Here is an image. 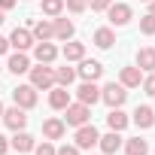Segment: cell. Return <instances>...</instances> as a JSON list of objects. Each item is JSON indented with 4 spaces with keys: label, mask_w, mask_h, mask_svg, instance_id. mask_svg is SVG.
<instances>
[{
    "label": "cell",
    "mask_w": 155,
    "mask_h": 155,
    "mask_svg": "<svg viewBox=\"0 0 155 155\" xmlns=\"http://www.w3.org/2000/svg\"><path fill=\"white\" fill-rule=\"evenodd\" d=\"M91 119V107L85 104H67L64 107V125H73V128H79Z\"/></svg>",
    "instance_id": "6da1fadb"
},
{
    "label": "cell",
    "mask_w": 155,
    "mask_h": 155,
    "mask_svg": "<svg viewBox=\"0 0 155 155\" xmlns=\"http://www.w3.org/2000/svg\"><path fill=\"white\" fill-rule=\"evenodd\" d=\"M101 101H104L110 110H113V107H122V104L128 101V88H125L122 82H119V85H116V82H110V85H104V88H101Z\"/></svg>",
    "instance_id": "7a4b0ae2"
},
{
    "label": "cell",
    "mask_w": 155,
    "mask_h": 155,
    "mask_svg": "<svg viewBox=\"0 0 155 155\" xmlns=\"http://www.w3.org/2000/svg\"><path fill=\"white\" fill-rule=\"evenodd\" d=\"M31 85H34V88H43V91H49V88L55 85V70H52L49 64L31 67Z\"/></svg>",
    "instance_id": "3957f363"
},
{
    "label": "cell",
    "mask_w": 155,
    "mask_h": 155,
    "mask_svg": "<svg viewBox=\"0 0 155 155\" xmlns=\"http://www.w3.org/2000/svg\"><path fill=\"white\" fill-rule=\"evenodd\" d=\"M12 101H15V107H21V110H34V107H37V88H34V85H18V88L12 91Z\"/></svg>",
    "instance_id": "277c9868"
},
{
    "label": "cell",
    "mask_w": 155,
    "mask_h": 155,
    "mask_svg": "<svg viewBox=\"0 0 155 155\" xmlns=\"http://www.w3.org/2000/svg\"><path fill=\"white\" fill-rule=\"evenodd\" d=\"M97 128L94 125H79V128H76V146H79V149H91V146H97Z\"/></svg>",
    "instance_id": "5b68a950"
},
{
    "label": "cell",
    "mask_w": 155,
    "mask_h": 155,
    "mask_svg": "<svg viewBox=\"0 0 155 155\" xmlns=\"http://www.w3.org/2000/svg\"><path fill=\"white\" fill-rule=\"evenodd\" d=\"M0 119L6 122L9 131H25V125H28V116H25L21 107H9V110H3V116H0Z\"/></svg>",
    "instance_id": "8992f818"
},
{
    "label": "cell",
    "mask_w": 155,
    "mask_h": 155,
    "mask_svg": "<svg viewBox=\"0 0 155 155\" xmlns=\"http://www.w3.org/2000/svg\"><path fill=\"white\" fill-rule=\"evenodd\" d=\"M101 73H104V64H101V61H88V58H82L79 67H76V76H82L85 82L101 79Z\"/></svg>",
    "instance_id": "52a82bcc"
},
{
    "label": "cell",
    "mask_w": 155,
    "mask_h": 155,
    "mask_svg": "<svg viewBox=\"0 0 155 155\" xmlns=\"http://www.w3.org/2000/svg\"><path fill=\"white\" fill-rule=\"evenodd\" d=\"M107 18H110V25H128L131 21V6L128 3H110L107 6Z\"/></svg>",
    "instance_id": "ba28073f"
},
{
    "label": "cell",
    "mask_w": 155,
    "mask_h": 155,
    "mask_svg": "<svg viewBox=\"0 0 155 155\" xmlns=\"http://www.w3.org/2000/svg\"><path fill=\"white\" fill-rule=\"evenodd\" d=\"M34 43H37V40H34V34H31L28 28H15V31H12V37H9V46H12V49H18V52H28Z\"/></svg>",
    "instance_id": "9c48e42d"
},
{
    "label": "cell",
    "mask_w": 155,
    "mask_h": 155,
    "mask_svg": "<svg viewBox=\"0 0 155 155\" xmlns=\"http://www.w3.org/2000/svg\"><path fill=\"white\" fill-rule=\"evenodd\" d=\"M76 97H79V104H85V107H94L101 101V88L94 82H82L79 88H76Z\"/></svg>",
    "instance_id": "30bf717a"
},
{
    "label": "cell",
    "mask_w": 155,
    "mask_h": 155,
    "mask_svg": "<svg viewBox=\"0 0 155 155\" xmlns=\"http://www.w3.org/2000/svg\"><path fill=\"white\" fill-rule=\"evenodd\" d=\"M97 146H101V152H104V155H116V152H119V146H122V131H110V134L97 137Z\"/></svg>",
    "instance_id": "8fae6325"
},
{
    "label": "cell",
    "mask_w": 155,
    "mask_h": 155,
    "mask_svg": "<svg viewBox=\"0 0 155 155\" xmlns=\"http://www.w3.org/2000/svg\"><path fill=\"white\" fill-rule=\"evenodd\" d=\"M67 104H70V91L64 85H52L49 88V107L52 110H64Z\"/></svg>",
    "instance_id": "7c38bea8"
},
{
    "label": "cell",
    "mask_w": 155,
    "mask_h": 155,
    "mask_svg": "<svg viewBox=\"0 0 155 155\" xmlns=\"http://www.w3.org/2000/svg\"><path fill=\"white\" fill-rule=\"evenodd\" d=\"M64 131H67L64 119H46V122H43V137H46V140H61Z\"/></svg>",
    "instance_id": "4fadbf2b"
},
{
    "label": "cell",
    "mask_w": 155,
    "mask_h": 155,
    "mask_svg": "<svg viewBox=\"0 0 155 155\" xmlns=\"http://www.w3.org/2000/svg\"><path fill=\"white\" fill-rule=\"evenodd\" d=\"M34 146H37V140L28 131H15V137L9 140V149H15V152H34Z\"/></svg>",
    "instance_id": "5bb4252c"
},
{
    "label": "cell",
    "mask_w": 155,
    "mask_h": 155,
    "mask_svg": "<svg viewBox=\"0 0 155 155\" xmlns=\"http://www.w3.org/2000/svg\"><path fill=\"white\" fill-rule=\"evenodd\" d=\"M34 58H37L40 64H52V61L58 58V49H55L49 40H43V43H37V49H34Z\"/></svg>",
    "instance_id": "9a60e30c"
},
{
    "label": "cell",
    "mask_w": 155,
    "mask_h": 155,
    "mask_svg": "<svg viewBox=\"0 0 155 155\" xmlns=\"http://www.w3.org/2000/svg\"><path fill=\"white\" fill-rule=\"evenodd\" d=\"M6 67H9L15 76H21V73H28V70H31V58H28L25 52H15V55H9Z\"/></svg>",
    "instance_id": "2e32d148"
},
{
    "label": "cell",
    "mask_w": 155,
    "mask_h": 155,
    "mask_svg": "<svg viewBox=\"0 0 155 155\" xmlns=\"http://www.w3.org/2000/svg\"><path fill=\"white\" fill-rule=\"evenodd\" d=\"M134 125L137 128H152L155 125V110L152 107H137L134 110Z\"/></svg>",
    "instance_id": "e0dca14e"
},
{
    "label": "cell",
    "mask_w": 155,
    "mask_h": 155,
    "mask_svg": "<svg viewBox=\"0 0 155 155\" xmlns=\"http://www.w3.org/2000/svg\"><path fill=\"white\" fill-rule=\"evenodd\" d=\"M73 79H76V67H70V61H67L64 67H58V70H55V85L70 88V85H73Z\"/></svg>",
    "instance_id": "ac0fdd59"
},
{
    "label": "cell",
    "mask_w": 155,
    "mask_h": 155,
    "mask_svg": "<svg viewBox=\"0 0 155 155\" xmlns=\"http://www.w3.org/2000/svg\"><path fill=\"white\" fill-rule=\"evenodd\" d=\"M143 82V70L140 67H122V85L125 88H137Z\"/></svg>",
    "instance_id": "d6986e66"
},
{
    "label": "cell",
    "mask_w": 155,
    "mask_h": 155,
    "mask_svg": "<svg viewBox=\"0 0 155 155\" xmlns=\"http://www.w3.org/2000/svg\"><path fill=\"white\" fill-rule=\"evenodd\" d=\"M61 55H64V61H82V58H85V46H82V43L67 40L64 49H61Z\"/></svg>",
    "instance_id": "ffe728a7"
},
{
    "label": "cell",
    "mask_w": 155,
    "mask_h": 155,
    "mask_svg": "<svg viewBox=\"0 0 155 155\" xmlns=\"http://www.w3.org/2000/svg\"><path fill=\"white\" fill-rule=\"evenodd\" d=\"M52 28H55V37H58V40H64V43H67V40H73V31H76V28H73V21H70V18H55V21H52Z\"/></svg>",
    "instance_id": "44dd1931"
},
{
    "label": "cell",
    "mask_w": 155,
    "mask_h": 155,
    "mask_svg": "<svg viewBox=\"0 0 155 155\" xmlns=\"http://www.w3.org/2000/svg\"><path fill=\"white\" fill-rule=\"evenodd\" d=\"M128 122H131V119H128V116H125L119 107H113V110H110V116H107L110 131H125V128H128Z\"/></svg>",
    "instance_id": "7402d4cb"
},
{
    "label": "cell",
    "mask_w": 155,
    "mask_h": 155,
    "mask_svg": "<svg viewBox=\"0 0 155 155\" xmlns=\"http://www.w3.org/2000/svg\"><path fill=\"white\" fill-rule=\"evenodd\" d=\"M31 34H34V40H37V43H43V40H52V37H55V28H52V21L40 18V21L34 25V31H31Z\"/></svg>",
    "instance_id": "603a6c76"
},
{
    "label": "cell",
    "mask_w": 155,
    "mask_h": 155,
    "mask_svg": "<svg viewBox=\"0 0 155 155\" xmlns=\"http://www.w3.org/2000/svg\"><path fill=\"white\" fill-rule=\"evenodd\" d=\"M137 67L155 73V49H140V52H137Z\"/></svg>",
    "instance_id": "cb8c5ba5"
},
{
    "label": "cell",
    "mask_w": 155,
    "mask_h": 155,
    "mask_svg": "<svg viewBox=\"0 0 155 155\" xmlns=\"http://www.w3.org/2000/svg\"><path fill=\"white\" fill-rule=\"evenodd\" d=\"M113 43H116V34H113L110 28H97V31H94V46H97V49H110Z\"/></svg>",
    "instance_id": "d4e9b609"
},
{
    "label": "cell",
    "mask_w": 155,
    "mask_h": 155,
    "mask_svg": "<svg viewBox=\"0 0 155 155\" xmlns=\"http://www.w3.org/2000/svg\"><path fill=\"white\" fill-rule=\"evenodd\" d=\"M146 152H149V143L140 140V137H134V140L125 143V155H146Z\"/></svg>",
    "instance_id": "484cf974"
},
{
    "label": "cell",
    "mask_w": 155,
    "mask_h": 155,
    "mask_svg": "<svg viewBox=\"0 0 155 155\" xmlns=\"http://www.w3.org/2000/svg\"><path fill=\"white\" fill-rule=\"evenodd\" d=\"M61 12H64V0H43V15L58 18Z\"/></svg>",
    "instance_id": "4316f807"
},
{
    "label": "cell",
    "mask_w": 155,
    "mask_h": 155,
    "mask_svg": "<svg viewBox=\"0 0 155 155\" xmlns=\"http://www.w3.org/2000/svg\"><path fill=\"white\" fill-rule=\"evenodd\" d=\"M140 34H146V37H155V15H152V12L140 18Z\"/></svg>",
    "instance_id": "83f0119b"
},
{
    "label": "cell",
    "mask_w": 155,
    "mask_h": 155,
    "mask_svg": "<svg viewBox=\"0 0 155 155\" xmlns=\"http://www.w3.org/2000/svg\"><path fill=\"white\" fill-rule=\"evenodd\" d=\"M64 6H67V12L79 15V12H85V9H88V0H64Z\"/></svg>",
    "instance_id": "f1b7e54d"
},
{
    "label": "cell",
    "mask_w": 155,
    "mask_h": 155,
    "mask_svg": "<svg viewBox=\"0 0 155 155\" xmlns=\"http://www.w3.org/2000/svg\"><path fill=\"white\" fill-rule=\"evenodd\" d=\"M140 85H143V91H146L149 97H155V73H149V76H146V79L140 82Z\"/></svg>",
    "instance_id": "f546056e"
},
{
    "label": "cell",
    "mask_w": 155,
    "mask_h": 155,
    "mask_svg": "<svg viewBox=\"0 0 155 155\" xmlns=\"http://www.w3.org/2000/svg\"><path fill=\"white\" fill-rule=\"evenodd\" d=\"M34 155H55V146L49 140H43L40 146H34Z\"/></svg>",
    "instance_id": "4dcf8cb0"
},
{
    "label": "cell",
    "mask_w": 155,
    "mask_h": 155,
    "mask_svg": "<svg viewBox=\"0 0 155 155\" xmlns=\"http://www.w3.org/2000/svg\"><path fill=\"white\" fill-rule=\"evenodd\" d=\"M113 3V0H88V6L94 9V12H107V6Z\"/></svg>",
    "instance_id": "1f68e13d"
},
{
    "label": "cell",
    "mask_w": 155,
    "mask_h": 155,
    "mask_svg": "<svg viewBox=\"0 0 155 155\" xmlns=\"http://www.w3.org/2000/svg\"><path fill=\"white\" fill-rule=\"evenodd\" d=\"M55 155H79V146H76V143H73V146H67V143H64L61 149H55Z\"/></svg>",
    "instance_id": "d6a6232c"
},
{
    "label": "cell",
    "mask_w": 155,
    "mask_h": 155,
    "mask_svg": "<svg viewBox=\"0 0 155 155\" xmlns=\"http://www.w3.org/2000/svg\"><path fill=\"white\" fill-rule=\"evenodd\" d=\"M6 152H9V140L0 134V155H6Z\"/></svg>",
    "instance_id": "836d02e7"
},
{
    "label": "cell",
    "mask_w": 155,
    "mask_h": 155,
    "mask_svg": "<svg viewBox=\"0 0 155 155\" xmlns=\"http://www.w3.org/2000/svg\"><path fill=\"white\" fill-rule=\"evenodd\" d=\"M15 3H18V0H0V9H3V12H6V9H12Z\"/></svg>",
    "instance_id": "e575fe53"
},
{
    "label": "cell",
    "mask_w": 155,
    "mask_h": 155,
    "mask_svg": "<svg viewBox=\"0 0 155 155\" xmlns=\"http://www.w3.org/2000/svg\"><path fill=\"white\" fill-rule=\"evenodd\" d=\"M6 52H9V40H6V37H0V55H6Z\"/></svg>",
    "instance_id": "d590c367"
},
{
    "label": "cell",
    "mask_w": 155,
    "mask_h": 155,
    "mask_svg": "<svg viewBox=\"0 0 155 155\" xmlns=\"http://www.w3.org/2000/svg\"><path fill=\"white\" fill-rule=\"evenodd\" d=\"M149 12H152V15H155V0H152V3H149Z\"/></svg>",
    "instance_id": "8d00e7d4"
},
{
    "label": "cell",
    "mask_w": 155,
    "mask_h": 155,
    "mask_svg": "<svg viewBox=\"0 0 155 155\" xmlns=\"http://www.w3.org/2000/svg\"><path fill=\"white\" fill-rule=\"evenodd\" d=\"M3 21H6V18H3V9H0V25H3Z\"/></svg>",
    "instance_id": "74e56055"
},
{
    "label": "cell",
    "mask_w": 155,
    "mask_h": 155,
    "mask_svg": "<svg viewBox=\"0 0 155 155\" xmlns=\"http://www.w3.org/2000/svg\"><path fill=\"white\" fill-rule=\"evenodd\" d=\"M0 116H3V104H0Z\"/></svg>",
    "instance_id": "f35d334b"
},
{
    "label": "cell",
    "mask_w": 155,
    "mask_h": 155,
    "mask_svg": "<svg viewBox=\"0 0 155 155\" xmlns=\"http://www.w3.org/2000/svg\"><path fill=\"white\" fill-rule=\"evenodd\" d=\"M146 3H152V0H146Z\"/></svg>",
    "instance_id": "ab89813d"
}]
</instances>
